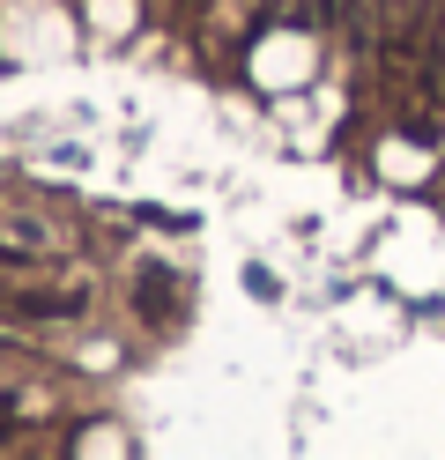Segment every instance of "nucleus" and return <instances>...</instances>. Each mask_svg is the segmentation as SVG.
I'll list each match as a JSON object with an SVG mask.
<instances>
[{
    "label": "nucleus",
    "instance_id": "2",
    "mask_svg": "<svg viewBox=\"0 0 445 460\" xmlns=\"http://www.w3.org/2000/svg\"><path fill=\"white\" fill-rule=\"evenodd\" d=\"M171 297H178V282H171L164 268H141V275H134V305L148 312V320H171V312H178Z\"/></svg>",
    "mask_w": 445,
    "mask_h": 460
},
{
    "label": "nucleus",
    "instance_id": "1",
    "mask_svg": "<svg viewBox=\"0 0 445 460\" xmlns=\"http://www.w3.org/2000/svg\"><path fill=\"white\" fill-rule=\"evenodd\" d=\"M0 312H8V320H82L89 290H75V282H52V290H8Z\"/></svg>",
    "mask_w": 445,
    "mask_h": 460
},
{
    "label": "nucleus",
    "instance_id": "3",
    "mask_svg": "<svg viewBox=\"0 0 445 460\" xmlns=\"http://www.w3.org/2000/svg\"><path fill=\"white\" fill-rule=\"evenodd\" d=\"M423 104L445 119V22H438V38H431V52H423Z\"/></svg>",
    "mask_w": 445,
    "mask_h": 460
}]
</instances>
